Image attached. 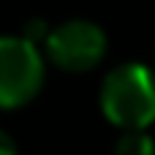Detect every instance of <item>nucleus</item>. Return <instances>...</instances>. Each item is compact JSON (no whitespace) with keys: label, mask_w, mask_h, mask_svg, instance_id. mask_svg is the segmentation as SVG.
Instances as JSON below:
<instances>
[{"label":"nucleus","mask_w":155,"mask_h":155,"mask_svg":"<svg viewBox=\"0 0 155 155\" xmlns=\"http://www.w3.org/2000/svg\"><path fill=\"white\" fill-rule=\"evenodd\" d=\"M104 117L123 131H144L155 123V74L144 63L112 68L98 95Z\"/></svg>","instance_id":"f257e3e1"},{"label":"nucleus","mask_w":155,"mask_h":155,"mask_svg":"<svg viewBox=\"0 0 155 155\" xmlns=\"http://www.w3.org/2000/svg\"><path fill=\"white\" fill-rule=\"evenodd\" d=\"M44 84V57L25 35H0V109L30 104Z\"/></svg>","instance_id":"f03ea898"},{"label":"nucleus","mask_w":155,"mask_h":155,"mask_svg":"<svg viewBox=\"0 0 155 155\" xmlns=\"http://www.w3.org/2000/svg\"><path fill=\"white\" fill-rule=\"evenodd\" d=\"M44 49L49 63L63 71L82 74L95 68L106 54V33L87 19H68L46 33Z\"/></svg>","instance_id":"7ed1b4c3"},{"label":"nucleus","mask_w":155,"mask_h":155,"mask_svg":"<svg viewBox=\"0 0 155 155\" xmlns=\"http://www.w3.org/2000/svg\"><path fill=\"white\" fill-rule=\"evenodd\" d=\"M114 155H155V142L144 131H123L114 144Z\"/></svg>","instance_id":"20e7f679"},{"label":"nucleus","mask_w":155,"mask_h":155,"mask_svg":"<svg viewBox=\"0 0 155 155\" xmlns=\"http://www.w3.org/2000/svg\"><path fill=\"white\" fill-rule=\"evenodd\" d=\"M0 155H16V144L5 131H0Z\"/></svg>","instance_id":"39448f33"}]
</instances>
